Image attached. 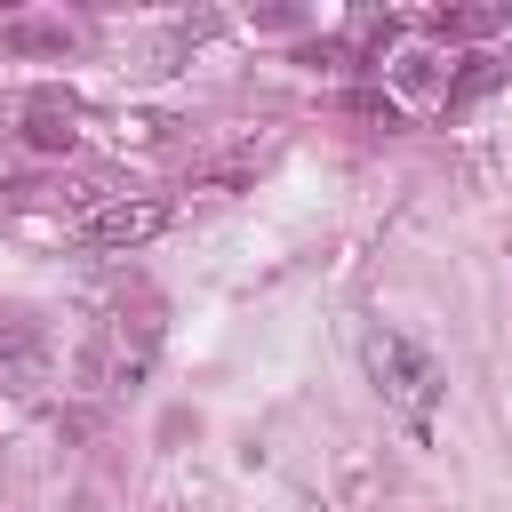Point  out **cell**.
<instances>
[{"label":"cell","mask_w":512,"mask_h":512,"mask_svg":"<svg viewBox=\"0 0 512 512\" xmlns=\"http://www.w3.org/2000/svg\"><path fill=\"white\" fill-rule=\"evenodd\" d=\"M360 360H368V384L384 392V408H400L416 432L432 424V408L448 400V376H440V360L408 336V328H392V320H376L368 336H360Z\"/></svg>","instance_id":"6da1fadb"},{"label":"cell","mask_w":512,"mask_h":512,"mask_svg":"<svg viewBox=\"0 0 512 512\" xmlns=\"http://www.w3.org/2000/svg\"><path fill=\"white\" fill-rule=\"evenodd\" d=\"M152 360H160V320H152V312H120V320L96 336L88 376H96L104 392H120V384H144V376H152Z\"/></svg>","instance_id":"7a4b0ae2"},{"label":"cell","mask_w":512,"mask_h":512,"mask_svg":"<svg viewBox=\"0 0 512 512\" xmlns=\"http://www.w3.org/2000/svg\"><path fill=\"white\" fill-rule=\"evenodd\" d=\"M160 232H168V200H152V192H112L104 208L80 216V240L104 248V256H128V248H144Z\"/></svg>","instance_id":"3957f363"},{"label":"cell","mask_w":512,"mask_h":512,"mask_svg":"<svg viewBox=\"0 0 512 512\" xmlns=\"http://www.w3.org/2000/svg\"><path fill=\"white\" fill-rule=\"evenodd\" d=\"M0 384H8L16 400H40V392H48V344H40L32 328H8V336H0Z\"/></svg>","instance_id":"277c9868"},{"label":"cell","mask_w":512,"mask_h":512,"mask_svg":"<svg viewBox=\"0 0 512 512\" xmlns=\"http://www.w3.org/2000/svg\"><path fill=\"white\" fill-rule=\"evenodd\" d=\"M24 144H32V152H72V144H80V128H72V96H64V104L40 96V104L24 112Z\"/></svg>","instance_id":"5b68a950"},{"label":"cell","mask_w":512,"mask_h":512,"mask_svg":"<svg viewBox=\"0 0 512 512\" xmlns=\"http://www.w3.org/2000/svg\"><path fill=\"white\" fill-rule=\"evenodd\" d=\"M496 80H504V64H496V56H464V72L440 88V104H448V112H464V104H480Z\"/></svg>","instance_id":"8992f818"},{"label":"cell","mask_w":512,"mask_h":512,"mask_svg":"<svg viewBox=\"0 0 512 512\" xmlns=\"http://www.w3.org/2000/svg\"><path fill=\"white\" fill-rule=\"evenodd\" d=\"M8 40H16V48H64L56 24H8Z\"/></svg>","instance_id":"52a82bcc"},{"label":"cell","mask_w":512,"mask_h":512,"mask_svg":"<svg viewBox=\"0 0 512 512\" xmlns=\"http://www.w3.org/2000/svg\"><path fill=\"white\" fill-rule=\"evenodd\" d=\"M432 64H440V56H424V48H416V56H400V72H392V80H400V88H424V80H432Z\"/></svg>","instance_id":"ba28073f"},{"label":"cell","mask_w":512,"mask_h":512,"mask_svg":"<svg viewBox=\"0 0 512 512\" xmlns=\"http://www.w3.org/2000/svg\"><path fill=\"white\" fill-rule=\"evenodd\" d=\"M72 512H104V496H96V488H80V496H72Z\"/></svg>","instance_id":"9c48e42d"},{"label":"cell","mask_w":512,"mask_h":512,"mask_svg":"<svg viewBox=\"0 0 512 512\" xmlns=\"http://www.w3.org/2000/svg\"><path fill=\"white\" fill-rule=\"evenodd\" d=\"M0 176H8V144H0Z\"/></svg>","instance_id":"30bf717a"}]
</instances>
